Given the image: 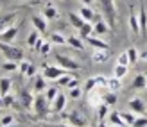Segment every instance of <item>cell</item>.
Segmentation results:
<instances>
[{
    "label": "cell",
    "instance_id": "36",
    "mask_svg": "<svg viewBox=\"0 0 147 127\" xmlns=\"http://www.w3.org/2000/svg\"><path fill=\"white\" fill-rule=\"evenodd\" d=\"M131 127H147V116H136Z\"/></svg>",
    "mask_w": 147,
    "mask_h": 127
},
{
    "label": "cell",
    "instance_id": "2",
    "mask_svg": "<svg viewBox=\"0 0 147 127\" xmlns=\"http://www.w3.org/2000/svg\"><path fill=\"white\" fill-rule=\"evenodd\" d=\"M0 52L5 56V59H9V61H24V52H22L20 48L13 47L11 43H4L0 41Z\"/></svg>",
    "mask_w": 147,
    "mask_h": 127
},
{
    "label": "cell",
    "instance_id": "15",
    "mask_svg": "<svg viewBox=\"0 0 147 127\" xmlns=\"http://www.w3.org/2000/svg\"><path fill=\"white\" fill-rule=\"evenodd\" d=\"M138 24H140V34H147V13L144 7H140V14H138Z\"/></svg>",
    "mask_w": 147,
    "mask_h": 127
},
{
    "label": "cell",
    "instance_id": "23",
    "mask_svg": "<svg viewBox=\"0 0 147 127\" xmlns=\"http://www.w3.org/2000/svg\"><path fill=\"white\" fill-rule=\"evenodd\" d=\"M93 31L97 32V34H106L109 31V25L106 24L104 20H99V22H95V25H93Z\"/></svg>",
    "mask_w": 147,
    "mask_h": 127
},
{
    "label": "cell",
    "instance_id": "5",
    "mask_svg": "<svg viewBox=\"0 0 147 127\" xmlns=\"http://www.w3.org/2000/svg\"><path fill=\"white\" fill-rule=\"evenodd\" d=\"M56 61H57V65H59V66H63L65 70H70V72L81 68V65H79L77 61H74V59H70L68 56H61V54H57V56H56Z\"/></svg>",
    "mask_w": 147,
    "mask_h": 127
},
{
    "label": "cell",
    "instance_id": "42",
    "mask_svg": "<svg viewBox=\"0 0 147 127\" xmlns=\"http://www.w3.org/2000/svg\"><path fill=\"white\" fill-rule=\"evenodd\" d=\"M81 95H83V89H81L79 86H76V88H72V89H70V93H68V97H70V99H76V100L79 99Z\"/></svg>",
    "mask_w": 147,
    "mask_h": 127
},
{
    "label": "cell",
    "instance_id": "43",
    "mask_svg": "<svg viewBox=\"0 0 147 127\" xmlns=\"http://www.w3.org/2000/svg\"><path fill=\"white\" fill-rule=\"evenodd\" d=\"M95 86H97V83H95V77H90V79H88V81H86V86H84V91H86V93H90V91H92V89H93Z\"/></svg>",
    "mask_w": 147,
    "mask_h": 127
},
{
    "label": "cell",
    "instance_id": "49",
    "mask_svg": "<svg viewBox=\"0 0 147 127\" xmlns=\"http://www.w3.org/2000/svg\"><path fill=\"white\" fill-rule=\"evenodd\" d=\"M76 86H77V79H76V77H74V79L70 81V83H68V88L72 89V88H76Z\"/></svg>",
    "mask_w": 147,
    "mask_h": 127
},
{
    "label": "cell",
    "instance_id": "30",
    "mask_svg": "<svg viewBox=\"0 0 147 127\" xmlns=\"http://www.w3.org/2000/svg\"><path fill=\"white\" fill-rule=\"evenodd\" d=\"M120 116H122V122H124V125H131V124H133L135 122V113H133V111H126V113H120Z\"/></svg>",
    "mask_w": 147,
    "mask_h": 127
},
{
    "label": "cell",
    "instance_id": "22",
    "mask_svg": "<svg viewBox=\"0 0 147 127\" xmlns=\"http://www.w3.org/2000/svg\"><path fill=\"white\" fill-rule=\"evenodd\" d=\"M45 89H47V79L41 75L34 81V93H41V91H45Z\"/></svg>",
    "mask_w": 147,
    "mask_h": 127
},
{
    "label": "cell",
    "instance_id": "7",
    "mask_svg": "<svg viewBox=\"0 0 147 127\" xmlns=\"http://www.w3.org/2000/svg\"><path fill=\"white\" fill-rule=\"evenodd\" d=\"M32 25H34V29L40 34H43L47 31V18L41 16V14H34V16H32Z\"/></svg>",
    "mask_w": 147,
    "mask_h": 127
},
{
    "label": "cell",
    "instance_id": "1",
    "mask_svg": "<svg viewBox=\"0 0 147 127\" xmlns=\"http://www.w3.org/2000/svg\"><path fill=\"white\" fill-rule=\"evenodd\" d=\"M102 5V13L106 16V24L109 25V29H115V22H117V9H115V0H100Z\"/></svg>",
    "mask_w": 147,
    "mask_h": 127
},
{
    "label": "cell",
    "instance_id": "31",
    "mask_svg": "<svg viewBox=\"0 0 147 127\" xmlns=\"http://www.w3.org/2000/svg\"><path fill=\"white\" fill-rule=\"evenodd\" d=\"M126 52H127V56H129V65H133V63H136L138 59H140V54H138V50L135 47H129Z\"/></svg>",
    "mask_w": 147,
    "mask_h": 127
},
{
    "label": "cell",
    "instance_id": "44",
    "mask_svg": "<svg viewBox=\"0 0 147 127\" xmlns=\"http://www.w3.org/2000/svg\"><path fill=\"white\" fill-rule=\"evenodd\" d=\"M95 83H97V86H106L108 88V79L104 75H97L95 77Z\"/></svg>",
    "mask_w": 147,
    "mask_h": 127
},
{
    "label": "cell",
    "instance_id": "11",
    "mask_svg": "<svg viewBox=\"0 0 147 127\" xmlns=\"http://www.w3.org/2000/svg\"><path fill=\"white\" fill-rule=\"evenodd\" d=\"M108 57H109V50H93L92 52V61L97 63V65L106 63Z\"/></svg>",
    "mask_w": 147,
    "mask_h": 127
},
{
    "label": "cell",
    "instance_id": "3",
    "mask_svg": "<svg viewBox=\"0 0 147 127\" xmlns=\"http://www.w3.org/2000/svg\"><path fill=\"white\" fill-rule=\"evenodd\" d=\"M49 106H50V102L45 99V95H41V93L36 95L34 104H32L36 115H38V116H45V115H49Z\"/></svg>",
    "mask_w": 147,
    "mask_h": 127
},
{
    "label": "cell",
    "instance_id": "18",
    "mask_svg": "<svg viewBox=\"0 0 147 127\" xmlns=\"http://www.w3.org/2000/svg\"><path fill=\"white\" fill-rule=\"evenodd\" d=\"M79 13H81V16H83V20L84 22H90V24H92V20L95 18V13L90 9V5H83L79 9Z\"/></svg>",
    "mask_w": 147,
    "mask_h": 127
},
{
    "label": "cell",
    "instance_id": "17",
    "mask_svg": "<svg viewBox=\"0 0 147 127\" xmlns=\"http://www.w3.org/2000/svg\"><path fill=\"white\" fill-rule=\"evenodd\" d=\"M9 91H11V79L2 77L0 79V97L9 95Z\"/></svg>",
    "mask_w": 147,
    "mask_h": 127
},
{
    "label": "cell",
    "instance_id": "8",
    "mask_svg": "<svg viewBox=\"0 0 147 127\" xmlns=\"http://www.w3.org/2000/svg\"><path fill=\"white\" fill-rule=\"evenodd\" d=\"M50 106H52L50 109H52L54 113H61V111L65 109V106H67V95L59 93V95L56 97V100H54L52 104H50Z\"/></svg>",
    "mask_w": 147,
    "mask_h": 127
},
{
    "label": "cell",
    "instance_id": "46",
    "mask_svg": "<svg viewBox=\"0 0 147 127\" xmlns=\"http://www.w3.org/2000/svg\"><path fill=\"white\" fill-rule=\"evenodd\" d=\"M29 65H31V63H29V61H20V72L22 73H24V75H25V72H27V68H29Z\"/></svg>",
    "mask_w": 147,
    "mask_h": 127
},
{
    "label": "cell",
    "instance_id": "41",
    "mask_svg": "<svg viewBox=\"0 0 147 127\" xmlns=\"http://www.w3.org/2000/svg\"><path fill=\"white\" fill-rule=\"evenodd\" d=\"M50 50H52V45H50V41H43L40 54H41V56H49V54H50Z\"/></svg>",
    "mask_w": 147,
    "mask_h": 127
},
{
    "label": "cell",
    "instance_id": "53",
    "mask_svg": "<svg viewBox=\"0 0 147 127\" xmlns=\"http://www.w3.org/2000/svg\"><path fill=\"white\" fill-rule=\"evenodd\" d=\"M99 127H106V124H99Z\"/></svg>",
    "mask_w": 147,
    "mask_h": 127
},
{
    "label": "cell",
    "instance_id": "50",
    "mask_svg": "<svg viewBox=\"0 0 147 127\" xmlns=\"http://www.w3.org/2000/svg\"><path fill=\"white\" fill-rule=\"evenodd\" d=\"M45 127H72V125H67V124H52V125H45Z\"/></svg>",
    "mask_w": 147,
    "mask_h": 127
},
{
    "label": "cell",
    "instance_id": "16",
    "mask_svg": "<svg viewBox=\"0 0 147 127\" xmlns=\"http://www.w3.org/2000/svg\"><path fill=\"white\" fill-rule=\"evenodd\" d=\"M68 20H70L72 27H76V29H81L86 24V22L83 20V16H81V14H76V13H68Z\"/></svg>",
    "mask_w": 147,
    "mask_h": 127
},
{
    "label": "cell",
    "instance_id": "56",
    "mask_svg": "<svg viewBox=\"0 0 147 127\" xmlns=\"http://www.w3.org/2000/svg\"><path fill=\"white\" fill-rule=\"evenodd\" d=\"M111 127H124V125H111Z\"/></svg>",
    "mask_w": 147,
    "mask_h": 127
},
{
    "label": "cell",
    "instance_id": "25",
    "mask_svg": "<svg viewBox=\"0 0 147 127\" xmlns=\"http://www.w3.org/2000/svg\"><path fill=\"white\" fill-rule=\"evenodd\" d=\"M108 88H109V91H117V89L122 88V81L113 75L111 79H108Z\"/></svg>",
    "mask_w": 147,
    "mask_h": 127
},
{
    "label": "cell",
    "instance_id": "20",
    "mask_svg": "<svg viewBox=\"0 0 147 127\" xmlns=\"http://www.w3.org/2000/svg\"><path fill=\"white\" fill-rule=\"evenodd\" d=\"M20 100L22 104H24V108H32V104H34V99H32V95L29 93V91H22L20 93Z\"/></svg>",
    "mask_w": 147,
    "mask_h": 127
},
{
    "label": "cell",
    "instance_id": "38",
    "mask_svg": "<svg viewBox=\"0 0 147 127\" xmlns=\"http://www.w3.org/2000/svg\"><path fill=\"white\" fill-rule=\"evenodd\" d=\"M117 65L129 66V56H127V52H122V54L119 56V59H117Z\"/></svg>",
    "mask_w": 147,
    "mask_h": 127
},
{
    "label": "cell",
    "instance_id": "14",
    "mask_svg": "<svg viewBox=\"0 0 147 127\" xmlns=\"http://www.w3.org/2000/svg\"><path fill=\"white\" fill-rule=\"evenodd\" d=\"M129 29L133 34H140V24H138V16L135 14L133 7H131V13H129Z\"/></svg>",
    "mask_w": 147,
    "mask_h": 127
},
{
    "label": "cell",
    "instance_id": "37",
    "mask_svg": "<svg viewBox=\"0 0 147 127\" xmlns=\"http://www.w3.org/2000/svg\"><path fill=\"white\" fill-rule=\"evenodd\" d=\"M50 41H52V43H56V45H65V43H67V40H65V38H63V36H61L59 32H54L52 36H50Z\"/></svg>",
    "mask_w": 147,
    "mask_h": 127
},
{
    "label": "cell",
    "instance_id": "32",
    "mask_svg": "<svg viewBox=\"0 0 147 127\" xmlns=\"http://www.w3.org/2000/svg\"><path fill=\"white\" fill-rule=\"evenodd\" d=\"M38 38H40V32L36 31V29H32V31L29 32V36H27V43H29V47H34V43L38 41Z\"/></svg>",
    "mask_w": 147,
    "mask_h": 127
},
{
    "label": "cell",
    "instance_id": "47",
    "mask_svg": "<svg viewBox=\"0 0 147 127\" xmlns=\"http://www.w3.org/2000/svg\"><path fill=\"white\" fill-rule=\"evenodd\" d=\"M2 102H4V106H11V104L14 102V99L11 95H5V97H2Z\"/></svg>",
    "mask_w": 147,
    "mask_h": 127
},
{
    "label": "cell",
    "instance_id": "21",
    "mask_svg": "<svg viewBox=\"0 0 147 127\" xmlns=\"http://www.w3.org/2000/svg\"><path fill=\"white\" fill-rule=\"evenodd\" d=\"M67 43L70 45V47L77 48V50H84V45H83V40L77 38V36H68L67 38Z\"/></svg>",
    "mask_w": 147,
    "mask_h": 127
},
{
    "label": "cell",
    "instance_id": "4",
    "mask_svg": "<svg viewBox=\"0 0 147 127\" xmlns=\"http://www.w3.org/2000/svg\"><path fill=\"white\" fill-rule=\"evenodd\" d=\"M45 66V70H43V77H45L47 81H57L61 75H65L67 73V70L65 68H57V66H47V65H43Z\"/></svg>",
    "mask_w": 147,
    "mask_h": 127
},
{
    "label": "cell",
    "instance_id": "6",
    "mask_svg": "<svg viewBox=\"0 0 147 127\" xmlns=\"http://www.w3.org/2000/svg\"><path fill=\"white\" fill-rule=\"evenodd\" d=\"M18 36V25H11L9 29H5V31L0 32V41L4 43H11L14 38Z\"/></svg>",
    "mask_w": 147,
    "mask_h": 127
},
{
    "label": "cell",
    "instance_id": "29",
    "mask_svg": "<svg viewBox=\"0 0 147 127\" xmlns=\"http://www.w3.org/2000/svg\"><path fill=\"white\" fill-rule=\"evenodd\" d=\"M133 88H135V89L147 88V79H145V75H136V77L133 79Z\"/></svg>",
    "mask_w": 147,
    "mask_h": 127
},
{
    "label": "cell",
    "instance_id": "55",
    "mask_svg": "<svg viewBox=\"0 0 147 127\" xmlns=\"http://www.w3.org/2000/svg\"><path fill=\"white\" fill-rule=\"evenodd\" d=\"M2 104H4V102H2V97H0V106H2Z\"/></svg>",
    "mask_w": 147,
    "mask_h": 127
},
{
    "label": "cell",
    "instance_id": "52",
    "mask_svg": "<svg viewBox=\"0 0 147 127\" xmlns=\"http://www.w3.org/2000/svg\"><path fill=\"white\" fill-rule=\"evenodd\" d=\"M81 2H83L84 5H92V2H93V0H81Z\"/></svg>",
    "mask_w": 147,
    "mask_h": 127
},
{
    "label": "cell",
    "instance_id": "10",
    "mask_svg": "<svg viewBox=\"0 0 147 127\" xmlns=\"http://www.w3.org/2000/svg\"><path fill=\"white\" fill-rule=\"evenodd\" d=\"M67 122L72 125V127H86V122H84V118L77 115V113H70L67 115Z\"/></svg>",
    "mask_w": 147,
    "mask_h": 127
},
{
    "label": "cell",
    "instance_id": "28",
    "mask_svg": "<svg viewBox=\"0 0 147 127\" xmlns=\"http://www.w3.org/2000/svg\"><path fill=\"white\" fill-rule=\"evenodd\" d=\"M108 113H109V106H108V104H104V102H100L99 106H97V115H99V120H104V118L108 116Z\"/></svg>",
    "mask_w": 147,
    "mask_h": 127
},
{
    "label": "cell",
    "instance_id": "13",
    "mask_svg": "<svg viewBox=\"0 0 147 127\" xmlns=\"http://www.w3.org/2000/svg\"><path fill=\"white\" fill-rule=\"evenodd\" d=\"M86 41H88V45L90 47H93L95 50H109V47H108V43L106 41H102V40H99V38H86Z\"/></svg>",
    "mask_w": 147,
    "mask_h": 127
},
{
    "label": "cell",
    "instance_id": "35",
    "mask_svg": "<svg viewBox=\"0 0 147 127\" xmlns=\"http://www.w3.org/2000/svg\"><path fill=\"white\" fill-rule=\"evenodd\" d=\"M109 122H111V125H124L120 113H111L109 115Z\"/></svg>",
    "mask_w": 147,
    "mask_h": 127
},
{
    "label": "cell",
    "instance_id": "51",
    "mask_svg": "<svg viewBox=\"0 0 147 127\" xmlns=\"http://www.w3.org/2000/svg\"><path fill=\"white\" fill-rule=\"evenodd\" d=\"M140 59H142V61H147V50H144L140 54Z\"/></svg>",
    "mask_w": 147,
    "mask_h": 127
},
{
    "label": "cell",
    "instance_id": "12",
    "mask_svg": "<svg viewBox=\"0 0 147 127\" xmlns=\"http://www.w3.org/2000/svg\"><path fill=\"white\" fill-rule=\"evenodd\" d=\"M127 106H129V109L133 111V113H136V115H144V111H145V106H144V102H142L140 99H131Z\"/></svg>",
    "mask_w": 147,
    "mask_h": 127
},
{
    "label": "cell",
    "instance_id": "24",
    "mask_svg": "<svg viewBox=\"0 0 147 127\" xmlns=\"http://www.w3.org/2000/svg\"><path fill=\"white\" fill-rule=\"evenodd\" d=\"M43 16H45L47 20H56L57 18V9L54 5H47L45 9H43Z\"/></svg>",
    "mask_w": 147,
    "mask_h": 127
},
{
    "label": "cell",
    "instance_id": "19",
    "mask_svg": "<svg viewBox=\"0 0 147 127\" xmlns=\"http://www.w3.org/2000/svg\"><path fill=\"white\" fill-rule=\"evenodd\" d=\"M92 31H93V25L90 24V22H86V24L79 29V38H81V40L90 38V36H92Z\"/></svg>",
    "mask_w": 147,
    "mask_h": 127
},
{
    "label": "cell",
    "instance_id": "26",
    "mask_svg": "<svg viewBox=\"0 0 147 127\" xmlns=\"http://www.w3.org/2000/svg\"><path fill=\"white\" fill-rule=\"evenodd\" d=\"M57 95H59V91H57V88H56V86H50V88L45 89V99H47L50 104L56 100V97H57Z\"/></svg>",
    "mask_w": 147,
    "mask_h": 127
},
{
    "label": "cell",
    "instance_id": "33",
    "mask_svg": "<svg viewBox=\"0 0 147 127\" xmlns=\"http://www.w3.org/2000/svg\"><path fill=\"white\" fill-rule=\"evenodd\" d=\"M126 75H127V66L117 65V66H115V77H119V79H122V77H126Z\"/></svg>",
    "mask_w": 147,
    "mask_h": 127
},
{
    "label": "cell",
    "instance_id": "45",
    "mask_svg": "<svg viewBox=\"0 0 147 127\" xmlns=\"http://www.w3.org/2000/svg\"><path fill=\"white\" fill-rule=\"evenodd\" d=\"M25 75H27V77H34V75H36V66H34V65H29Z\"/></svg>",
    "mask_w": 147,
    "mask_h": 127
},
{
    "label": "cell",
    "instance_id": "40",
    "mask_svg": "<svg viewBox=\"0 0 147 127\" xmlns=\"http://www.w3.org/2000/svg\"><path fill=\"white\" fill-rule=\"evenodd\" d=\"M13 122H14V116H13V115H4V116H0V127L11 125Z\"/></svg>",
    "mask_w": 147,
    "mask_h": 127
},
{
    "label": "cell",
    "instance_id": "48",
    "mask_svg": "<svg viewBox=\"0 0 147 127\" xmlns=\"http://www.w3.org/2000/svg\"><path fill=\"white\" fill-rule=\"evenodd\" d=\"M41 45H43V40H41V38H38V41L34 43V47H32V48H34L36 52H40V50H41Z\"/></svg>",
    "mask_w": 147,
    "mask_h": 127
},
{
    "label": "cell",
    "instance_id": "27",
    "mask_svg": "<svg viewBox=\"0 0 147 127\" xmlns=\"http://www.w3.org/2000/svg\"><path fill=\"white\" fill-rule=\"evenodd\" d=\"M100 102L108 104V106H113V104H117V95H115V91H108L106 95H102V97H100Z\"/></svg>",
    "mask_w": 147,
    "mask_h": 127
},
{
    "label": "cell",
    "instance_id": "39",
    "mask_svg": "<svg viewBox=\"0 0 147 127\" xmlns=\"http://www.w3.org/2000/svg\"><path fill=\"white\" fill-rule=\"evenodd\" d=\"M72 79H74V77L70 75V73H65V75H61L59 79H57V81H56V83H57V84H59V86H68V83H70V81H72Z\"/></svg>",
    "mask_w": 147,
    "mask_h": 127
},
{
    "label": "cell",
    "instance_id": "34",
    "mask_svg": "<svg viewBox=\"0 0 147 127\" xmlns=\"http://www.w3.org/2000/svg\"><path fill=\"white\" fill-rule=\"evenodd\" d=\"M2 68L5 72H16L18 70V65H16V61H9V59H5V63H4Z\"/></svg>",
    "mask_w": 147,
    "mask_h": 127
},
{
    "label": "cell",
    "instance_id": "9",
    "mask_svg": "<svg viewBox=\"0 0 147 127\" xmlns=\"http://www.w3.org/2000/svg\"><path fill=\"white\" fill-rule=\"evenodd\" d=\"M16 16H18L16 13H9V14H5V16L0 18V32L5 31V29H9L14 22H16Z\"/></svg>",
    "mask_w": 147,
    "mask_h": 127
},
{
    "label": "cell",
    "instance_id": "54",
    "mask_svg": "<svg viewBox=\"0 0 147 127\" xmlns=\"http://www.w3.org/2000/svg\"><path fill=\"white\" fill-rule=\"evenodd\" d=\"M4 127H16V125H13V124H11V125H4Z\"/></svg>",
    "mask_w": 147,
    "mask_h": 127
}]
</instances>
